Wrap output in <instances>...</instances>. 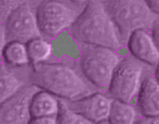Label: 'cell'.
Here are the masks:
<instances>
[{
  "label": "cell",
  "instance_id": "obj_5",
  "mask_svg": "<svg viewBox=\"0 0 159 124\" xmlns=\"http://www.w3.org/2000/svg\"><path fill=\"white\" fill-rule=\"evenodd\" d=\"M144 63L132 55L121 59L108 87L111 97L127 103L137 97L144 82Z\"/></svg>",
  "mask_w": 159,
  "mask_h": 124
},
{
  "label": "cell",
  "instance_id": "obj_4",
  "mask_svg": "<svg viewBox=\"0 0 159 124\" xmlns=\"http://www.w3.org/2000/svg\"><path fill=\"white\" fill-rule=\"evenodd\" d=\"M81 50V66L84 75L97 87H109L121 60L116 50L86 43H84Z\"/></svg>",
  "mask_w": 159,
  "mask_h": 124
},
{
  "label": "cell",
  "instance_id": "obj_13",
  "mask_svg": "<svg viewBox=\"0 0 159 124\" xmlns=\"http://www.w3.org/2000/svg\"><path fill=\"white\" fill-rule=\"evenodd\" d=\"M137 121V112L129 103L113 99L108 123L112 124H131Z\"/></svg>",
  "mask_w": 159,
  "mask_h": 124
},
{
  "label": "cell",
  "instance_id": "obj_11",
  "mask_svg": "<svg viewBox=\"0 0 159 124\" xmlns=\"http://www.w3.org/2000/svg\"><path fill=\"white\" fill-rule=\"evenodd\" d=\"M137 106L144 117L159 115V83L155 76L144 79L137 96Z\"/></svg>",
  "mask_w": 159,
  "mask_h": 124
},
{
  "label": "cell",
  "instance_id": "obj_22",
  "mask_svg": "<svg viewBox=\"0 0 159 124\" xmlns=\"http://www.w3.org/2000/svg\"><path fill=\"white\" fill-rule=\"evenodd\" d=\"M146 2L151 9L159 16V0H146Z\"/></svg>",
  "mask_w": 159,
  "mask_h": 124
},
{
  "label": "cell",
  "instance_id": "obj_6",
  "mask_svg": "<svg viewBox=\"0 0 159 124\" xmlns=\"http://www.w3.org/2000/svg\"><path fill=\"white\" fill-rule=\"evenodd\" d=\"M39 26L43 33L56 37L74 23L75 12L57 0H46L38 7L36 12Z\"/></svg>",
  "mask_w": 159,
  "mask_h": 124
},
{
  "label": "cell",
  "instance_id": "obj_3",
  "mask_svg": "<svg viewBox=\"0 0 159 124\" xmlns=\"http://www.w3.org/2000/svg\"><path fill=\"white\" fill-rule=\"evenodd\" d=\"M107 10L124 37L138 29H152L159 22V16L146 0H108Z\"/></svg>",
  "mask_w": 159,
  "mask_h": 124
},
{
  "label": "cell",
  "instance_id": "obj_2",
  "mask_svg": "<svg viewBox=\"0 0 159 124\" xmlns=\"http://www.w3.org/2000/svg\"><path fill=\"white\" fill-rule=\"evenodd\" d=\"M32 82L56 97L76 100L88 97L90 89L81 76L67 66L57 63L35 65Z\"/></svg>",
  "mask_w": 159,
  "mask_h": 124
},
{
  "label": "cell",
  "instance_id": "obj_1",
  "mask_svg": "<svg viewBox=\"0 0 159 124\" xmlns=\"http://www.w3.org/2000/svg\"><path fill=\"white\" fill-rule=\"evenodd\" d=\"M116 26L103 4L98 0H91L69 28V32L74 40L83 44L118 50L121 47V41Z\"/></svg>",
  "mask_w": 159,
  "mask_h": 124
},
{
  "label": "cell",
  "instance_id": "obj_9",
  "mask_svg": "<svg viewBox=\"0 0 159 124\" xmlns=\"http://www.w3.org/2000/svg\"><path fill=\"white\" fill-rule=\"evenodd\" d=\"M113 99L101 93H95L68 104L71 109L90 120L92 123H108Z\"/></svg>",
  "mask_w": 159,
  "mask_h": 124
},
{
  "label": "cell",
  "instance_id": "obj_7",
  "mask_svg": "<svg viewBox=\"0 0 159 124\" xmlns=\"http://www.w3.org/2000/svg\"><path fill=\"white\" fill-rule=\"evenodd\" d=\"M6 36L12 41L27 43L42 36L36 15L27 4L14 9L6 19Z\"/></svg>",
  "mask_w": 159,
  "mask_h": 124
},
{
  "label": "cell",
  "instance_id": "obj_8",
  "mask_svg": "<svg viewBox=\"0 0 159 124\" xmlns=\"http://www.w3.org/2000/svg\"><path fill=\"white\" fill-rule=\"evenodd\" d=\"M35 84L22 86L16 93L1 103L0 123H29L32 120L31 104L34 96L41 90Z\"/></svg>",
  "mask_w": 159,
  "mask_h": 124
},
{
  "label": "cell",
  "instance_id": "obj_12",
  "mask_svg": "<svg viewBox=\"0 0 159 124\" xmlns=\"http://www.w3.org/2000/svg\"><path fill=\"white\" fill-rule=\"evenodd\" d=\"M58 111L59 99L53 93L43 89L34 96L31 104L32 118L57 116Z\"/></svg>",
  "mask_w": 159,
  "mask_h": 124
},
{
  "label": "cell",
  "instance_id": "obj_23",
  "mask_svg": "<svg viewBox=\"0 0 159 124\" xmlns=\"http://www.w3.org/2000/svg\"><path fill=\"white\" fill-rule=\"evenodd\" d=\"M155 79L158 80V82L159 83V62L158 64L156 65V68H155Z\"/></svg>",
  "mask_w": 159,
  "mask_h": 124
},
{
  "label": "cell",
  "instance_id": "obj_15",
  "mask_svg": "<svg viewBox=\"0 0 159 124\" xmlns=\"http://www.w3.org/2000/svg\"><path fill=\"white\" fill-rule=\"evenodd\" d=\"M26 45L30 62L34 66L47 61L52 53V45L41 37L31 40Z\"/></svg>",
  "mask_w": 159,
  "mask_h": 124
},
{
  "label": "cell",
  "instance_id": "obj_10",
  "mask_svg": "<svg viewBox=\"0 0 159 124\" xmlns=\"http://www.w3.org/2000/svg\"><path fill=\"white\" fill-rule=\"evenodd\" d=\"M129 50L134 55L145 64L156 66L159 62V49L152 33L146 29H138L131 34L129 39Z\"/></svg>",
  "mask_w": 159,
  "mask_h": 124
},
{
  "label": "cell",
  "instance_id": "obj_16",
  "mask_svg": "<svg viewBox=\"0 0 159 124\" xmlns=\"http://www.w3.org/2000/svg\"><path fill=\"white\" fill-rule=\"evenodd\" d=\"M22 83L8 69L2 67L0 76L1 103L9 99L22 87Z\"/></svg>",
  "mask_w": 159,
  "mask_h": 124
},
{
  "label": "cell",
  "instance_id": "obj_14",
  "mask_svg": "<svg viewBox=\"0 0 159 124\" xmlns=\"http://www.w3.org/2000/svg\"><path fill=\"white\" fill-rule=\"evenodd\" d=\"M2 53L5 61L12 66H25L30 62L27 45H25V42H10L5 45Z\"/></svg>",
  "mask_w": 159,
  "mask_h": 124
},
{
  "label": "cell",
  "instance_id": "obj_19",
  "mask_svg": "<svg viewBox=\"0 0 159 124\" xmlns=\"http://www.w3.org/2000/svg\"><path fill=\"white\" fill-rule=\"evenodd\" d=\"M29 123H58L57 116H46L36 118H32Z\"/></svg>",
  "mask_w": 159,
  "mask_h": 124
},
{
  "label": "cell",
  "instance_id": "obj_17",
  "mask_svg": "<svg viewBox=\"0 0 159 124\" xmlns=\"http://www.w3.org/2000/svg\"><path fill=\"white\" fill-rule=\"evenodd\" d=\"M58 123H92L84 116L75 112L65 101L59 100V111L57 115Z\"/></svg>",
  "mask_w": 159,
  "mask_h": 124
},
{
  "label": "cell",
  "instance_id": "obj_21",
  "mask_svg": "<svg viewBox=\"0 0 159 124\" xmlns=\"http://www.w3.org/2000/svg\"><path fill=\"white\" fill-rule=\"evenodd\" d=\"M152 35L153 36L154 40L156 43L157 46L159 49V22L155 24L153 27L152 28Z\"/></svg>",
  "mask_w": 159,
  "mask_h": 124
},
{
  "label": "cell",
  "instance_id": "obj_20",
  "mask_svg": "<svg viewBox=\"0 0 159 124\" xmlns=\"http://www.w3.org/2000/svg\"><path fill=\"white\" fill-rule=\"evenodd\" d=\"M137 123H159V115L154 117H142L136 121Z\"/></svg>",
  "mask_w": 159,
  "mask_h": 124
},
{
  "label": "cell",
  "instance_id": "obj_24",
  "mask_svg": "<svg viewBox=\"0 0 159 124\" xmlns=\"http://www.w3.org/2000/svg\"><path fill=\"white\" fill-rule=\"evenodd\" d=\"M72 2L75 3V4H82V3H84L85 2L88 1V0H71Z\"/></svg>",
  "mask_w": 159,
  "mask_h": 124
},
{
  "label": "cell",
  "instance_id": "obj_18",
  "mask_svg": "<svg viewBox=\"0 0 159 124\" xmlns=\"http://www.w3.org/2000/svg\"><path fill=\"white\" fill-rule=\"evenodd\" d=\"M27 0H1V16L7 19L8 16L19 6L26 4Z\"/></svg>",
  "mask_w": 159,
  "mask_h": 124
}]
</instances>
